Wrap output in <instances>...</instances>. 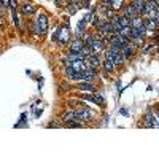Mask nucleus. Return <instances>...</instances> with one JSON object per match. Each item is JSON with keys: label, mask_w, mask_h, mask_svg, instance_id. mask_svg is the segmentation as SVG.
Returning <instances> with one entry per match:
<instances>
[{"label": "nucleus", "mask_w": 159, "mask_h": 159, "mask_svg": "<svg viewBox=\"0 0 159 159\" xmlns=\"http://www.w3.org/2000/svg\"><path fill=\"white\" fill-rule=\"evenodd\" d=\"M34 29L40 34V35H43V34H46V30H48V18L43 15H38V18H37V21H35V24H34Z\"/></svg>", "instance_id": "1"}, {"label": "nucleus", "mask_w": 159, "mask_h": 159, "mask_svg": "<svg viewBox=\"0 0 159 159\" xmlns=\"http://www.w3.org/2000/svg\"><path fill=\"white\" fill-rule=\"evenodd\" d=\"M56 34H57L56 42H59L61 45H67V43L70 42V30H69L67 25H62V27H59V29L56 30Z\"/></svg>", "instance_id": "2"}, {"label": "nucleus", "mask_w": 159, "mask_h": 159, "mask_svg": "<svg viewBox=\"0 0 159 159\" xmlns=\"http://www.w3.org/2000/svg\"><path fill=\"white\" fill-rule=\"evenodd\" d=\"M127 43H129V38H126V37H123V35H119V34H115V35L111 37V40L108 42L110 46L118 48V49H123Z\"/></svg>", "instance_id": "3"}, {"label": "nucleus", "mask_w": 159, "mask_h": 159, "mask_svg": "<svg viewBox=\"0 0 159 159\" xmlns=\"http://www.w3.org/2000/svg\"><path fill=\"white\" fill-rule=\"evenodd\" d=\"M75 113H76L80 121H86V123L92 121V119L96 118V113L92 111V110H89V108H78Z\"/></svg>", "instance_id": "4"}, {"label": "nucleus", "mask_w": 159, "mask_h": 159, "mask_svg": "<svg viewBox=\"0 0 159 159\" xmlns=\"http://www.w3.org/2000/svg\"><path fill=\"white\" fill-rule=\"evenodd\" d=\"M135 49H137V46L134 45V43H127L123 49H121V52H123V56H124V59L127 61V59H130V57H134V54H135Z\"/></svg>", "instance_id": "5"}, {"label": "nucleus", "mask_w": 159, "mask_h": 159, "mask_svg": "<svg viewBox=\"0 0 159 159\" xmlns=\"http://www.w3.org/2000/svg\"><path fill=\"white\" fill-rule=\"evenodd\" d=\"M21 11H22V15H25V16H29V15H35V13H37V5L27 0V2H24V3H22Z\"/></svg>", "instance_id": "6"}, {"label": "nucleus", "mask_w": 159, "mask_h": 159, "mask_svg": "<svg viewBox=\"0 0 159 159\" xmlns=\"http://www.w3.org/2000/svg\"><path fill=\"white\" fill-rule=\"evenodd\" d=\"M145 126H147V127H159V118H157V115L148 113L147 118H145Z\"/></svg>", "instance_id": "7"}, {"label": "nucleus", "mask_w": 159, "mask_h": 159, "mask_svg": "<svg viewBox=\"0 0 159 159\" xmlns=\"http://www.w3.org/2000/svg\"><path fill=\"white\" fill-rule=\"evenodd\" d=\"M83 46H84L83 38H81V37H78V38L72 40V43H70V51H72V52H81Z\"/></svg>", "instance_id": "8"}, {"label": "nucleus", "mask_w": 159, "mask_h": 159, "mask_svg": "<svg viewBox=\"0 0 159 159\" xmlns=\"http://www.w3.org/2000/svg\"><path fill=\"white\" fill-rule=\"evenodd\" d=\"M65 75H67L70 80H78V81H83V72H76V70L72 69V67L65 69Z\"/></svg>", "instance_id": "9"}, {"label": "nucleus", "mask_w": 159, "mask_h": 159, "mask_svg": "<svg viewBox=\"0 0 159 159\" xmlns=\"http://www.w3.org/2000/svg\"><path fill=\"white\" fill-rule=\"evenodd\" d=\"M100 56L99 54H92V56H89L88 57V67H91V69H99L100 67Z\"/></svg>", "instance_id": "10"}, {"label": "nucleus", "mask_w": 159, "mask_h": 159, "mask_svg": "<svg viewBox=\"0 0 159 159\" xmlns=\"http://www.w3.org/2000/svg\"><path fill=\"white\" fill-rule=\"evenodd\" d=\"M97 76V72H96V69H91V67H88L86 70H83V81H92Z\"/></svg>", "instance_id": "11"}, {"label": "nucleus", "mask_w": 159, "mask_h": 159, "mask_svg": "<svg viewBox=\"0 0 159 159\" xmlns=\"http://www.w3.org/2000/svg\"><path fill=\"white\" fill-rule=\"evenodd\" d=\"M62 119H64V121L67 123V124L80 121V119H78V116H76V113H75V111H65V113L62 115Z\"/></svg>", "instance_id": "12"}, {"label": "nucleus", "mask_w": 159, "mask_h": 159, "mask_svg": "<svg viewBox=\"0 0 159 159\" xmlns=\"http://www.w3.org/2000/svg\"><path fill=\"white\" fill-rule=\"evenodd\" d=\"M126 59L123 56V52L119 51V52H113V64H115V67H121V65H124Z\"/></svg>", "instance_id": "13"}, {"label": "nucleus", "mask_w": 159, "mask_h": 159, "mask_svg": "<svg viewBox=\"0 0 159 159\" xmlns=\"http://www.w3.org/2000/svg\"><path fill=\"white\" fill-rule=\"evenodd\" d=\"M130 27H134V29H143L145 27V21L142 19V16H135L134 19H130Z\"/></svg>", "instance_id": "14"}, {"label": "nucleus", "mask_w": 159, "mask_h": 159, "mask_svg": "<svg viewBox=\"0 0 159 159\" xmlns=\"http://www.w3.org/2000/svg\"><path fill=\"white\" fill-rule=\"evenodd\" d=\"M123 15L126 16V18H129V19H134L135 16H139V13H137V10L132 7V5H127L126 8H124V13Z\"/></svg>", "instance_id": "15"}, {"label": "nucleus", "mask_w": 159, "mask_h": 159, "mask_svg": "<svg viewBox=\"0 0 159 159\" xmlns=\"http://www.w3.org/2000/svg\"><path fill=\"white\" fill-rule=\"evenodd\" d=\"M145 3H147V0H132V7H134L137 10V13L142 16V13H143V8H145Z\"/></svg>", "instance_id": "16"}, {"label": "nucleus", "mask_w": 159, "mask_h": 159, "mask_svg": "<svg viewBox=\"0 0 159 159\" xmlns=\"http://www.w3.org/2000/svg\"><path fill=\"white\" fill-rule=\"evenodd\" d=\"M78 89H81V91H86V92H94V91H96L94 84H92L91 81H81V83L78 84Z\"/></svg>", "instance_id": "17"}, {"label": "nucleus", "mask_w": 159, "mask_h": 159, "mask_svg": "<svg viewBox=\"0 0 159 159\" xmlns=\"http://www.w3.org/2000/svg\"><path fill=\"white\" fill-rule=\"evenodd\" d=\"M102 65H103V70L108 72V73L115 70V64H113V59L111 57H105V61L102 62Z\"/></svg>", "instance_id": "18"}, {"label": "nucleus", "mask_w": 159, "mask_h": 159, "mask_svg": "<svg viewBox=\"0 0 159 159\" xmlns=\"http://www.w3.org/2000/svg\"><path fill=\"white\" fill-rule=\"evenodd\" d=\"M86 21L84 19H81L78 24H76V32H78V37H83L84 35V32H86Z\"/></svg>", "instance_id": "19"}, {"label": "nucleus", "mask_w": 159, "mask_h": 159, "mask_svg": "<svg viewBox=\"0 0 159 159\" xmlns=\"http://www.w3.org/2000/svg\"><path fill=\"white\" fill-rule=\"evenodd\" d=\"M145 27L150 29V30H156L157 29V24H156L154 18H145Z\"/></svg>", "instance_id": "20"}, {"label": "nucleus", "mask_w": 159, "mask_h": 159, "mask_svg": "<svg viewBox=\"0 0 159 159\" xmlns=\"http://www.w3.org/2000/svg\"><path fill=\"white\" fill-rule=\"evenodd\" d=\"M96 40H97V37H96V35H89V34H84V35H83V42H84V45H86V46H92Z\"/></svg>", "instance_id": "21"}, {"label": "nucleus", "mask_w": 159, "mask_h": 159, "mask_svg": "<svg viewBox=\"0 0 159 159\" xmlns=\"http://www.w3.org/2000/svg\"><path fill=\"white\" fill-rule=\"evenodd\" d=\"M116 34H119V35H123V37L129 38V37H130V25H127V27H121Z\"/></svg>", "instance_id": "22"}, {"label": "nucleus", "mask_w": 159, "mask_h": 159, "mask_svg": "<svg viewBox=\"0 0 159 159\" xmlns=\"http://www.w3.org/2000/svg\"><path fill=\"white\" fill-rule=\"evenodd\" d=\"M81 54H83V57H89V56H92L94 54V51H92V48L91 46H83V49H81Z\"/></svg>", "instance_id": "23"}, {"label": "nucleus", "mask_w": 159, "mask_h": 159, "mask_svg": "<svg viewBox=\"0 0 159 159\" xmlns=\"http://www.w3.org/2000/svg\"><path fill=\"white\" fill-rule=\"evenodd\" d=\"M123 2H124V0H110L111 10H119V8L123 7Z\"/></svg>", "instance_id": "24"}, {"label": "nucleus", "mask_w": 159, "mask_h": 159, "mask_svg": "<svg viewBox=\"0 0 159 159\" xmlns=\"http://www.w3.org/2000/svg\"><path fill=\"white\" fill-rule=\"evenodd\" d=\"M94 15H96V13H88V15L83 18L86 22H92V18H94Z\"/></svg>", "instance_id": "25"}, {"label": "nucleus", "mask_w": 159, "mask_h": 159, "mask_svg": "<svg viewBox=\"0 0 159 159\" xmlns=\"http://www.w3.org/2000/svg\"><path fill=\"white\" fill-rule=\"evenodd\" d=\"M94 102L99 105H103V97L102 96H94Z\"/></svg>", "instance_id": "26"}, {"label": "nucleus", "mask_w": 159, "mask_h": 159, "mask_svg": "<svg viewBox=\"0 0 159 159\" xmlns=\"http://www.w3.org/2000/svg\"><path fill=\"white\" fill-rule=\"evenodd\" d=\"M10 5V0H0V7L2 8H7Z\"/></svg>", "instance_id": "27"}, {"label": "nucleus", "mask_w": 159, "mask_h": 159, "mask_svg": "<svg viewBox=\"0 0 159 159\" xmlns=\"http://www.w3.org/2000/svg\"><path fill=\"white\" fill-rule=\"evenodd\" d=\"M10 5L13 10H16V5H18V0H10Z\"/></svg>", "instance_id": "28"}, {"label": "nucleus", "mask_w": 159, "mask_h": 159, "mask_svg": "<svg viewBox=\"0 0 159 159\" xmlns=\"http://www.w3.org/2000/svg\"><path fill=\"white\" fill-rule=\"evenodd\" d=\"M62 88H64V91H69V89H70L69 84H62Z\"/></svg>", "instance_id": "29"}, {"label": "nucleus", "mask_w": 159, "mask_h": 159, "mask_svg": "<svg viewBox=\"0 0 159 159\" xmlns=\"http://www.w3.org/2000/svg\"><path fill=\"white\" fill-rule=\"evenodd\" d=\"M2 25H3V18L0 16V29H2Z\"/></svg>", "instance_id": "30"}, {"label": "nucleus", "mask_w": 159, "mask_h": 159, "mask_svg": "<svg viewBox=\"0 0 159 159\" xmlns=\"http://www.w3.org/2000/svg\"><path fill=\"white\" fill-rule=\"evenodd\" d=\"M57 2H59V3H61V2H64V0H57Z\"/></svg>", "instance_id": "31"}, {"label": "nucleus", "mask_w": 159, "mask_h": 159, "mask_svg": "<svg viewBox=\"0 0 159 159\" xmlns=\"http://www.w3.org/2000/svg\"><path fill=\"white\" fill-rule=\"evenodd\" d=\"M157 110H159V107H157Z\"/></svg>", "instance_id": "32"}]
</instances>
